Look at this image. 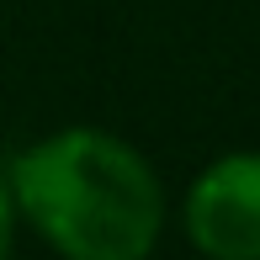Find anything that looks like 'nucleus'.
<instances>
[{
    "instance_id": "f03ea898",
    "label": "nucleus",
    "mask_w": 260,
    "mask_h": 260,
    "mask_svg": "<svg viewBox=\"0 0 260 260\" xmlns=\"http://www.w3.org/2000/svg\"><path fill=\"white\" fill-rule=\"evenodd\" d=\"M181 223L207 260H260V149L202 165L186 186Z\"/></svg>"
},
{
    "instance_id": "7ed1b4c3",
    "label": "nucleus",
    "mask_w": 260,
    "mask_h": 260,
    "mask_svg": "<svg viewBox=\"0 0 260 260\" xmlns=\"http://www.w3.org/2000/svg\"><path fill=\"white\" fill-rule=\"evenodd\" d=\"M16 229H21V212H16V197H11V181L0 175V255H11Z\"/></svg>"
},
{
    "instance_id": "f257e3e1",
    "label": "nucleus",
    "mask_w": 260,
    "mask_h": 260,
    "mask_svg": "<svg viewBox=\"0 0 260 260\" xmlns=\"http://www.w3.org/2000/svg\"><path fill=\"white\" fill-rule=\"evenodd\" d=\"M6 181L21 223L64 260H144L170 218L154 165L106 127L32 138Z\"/></svg>"
}]
</instances>
